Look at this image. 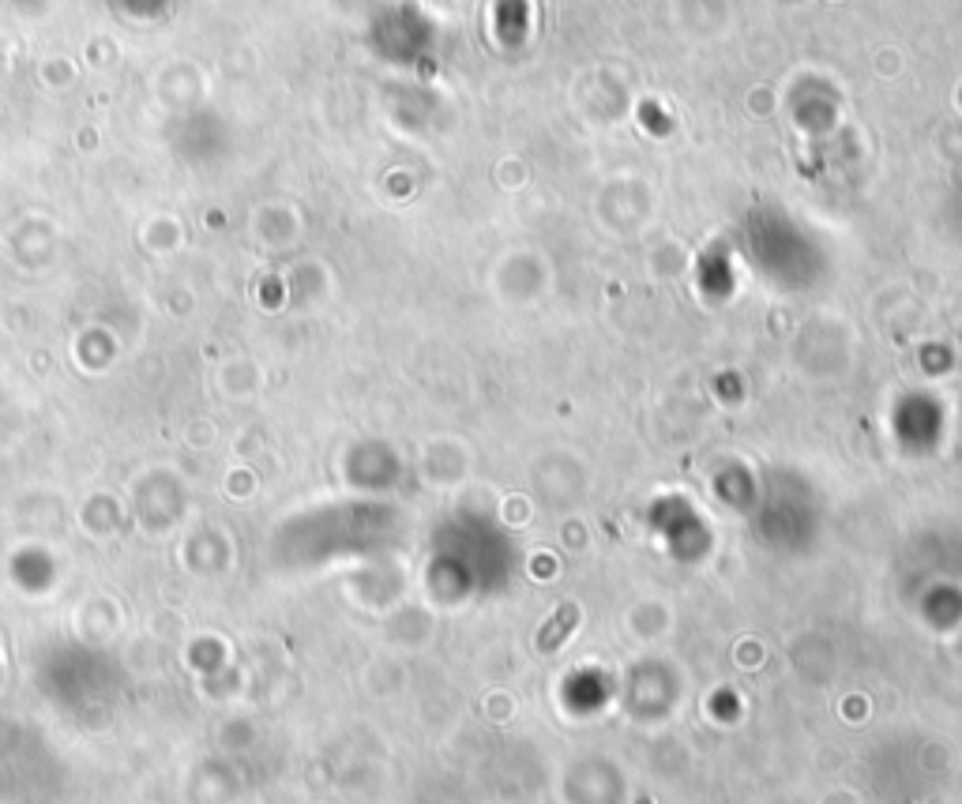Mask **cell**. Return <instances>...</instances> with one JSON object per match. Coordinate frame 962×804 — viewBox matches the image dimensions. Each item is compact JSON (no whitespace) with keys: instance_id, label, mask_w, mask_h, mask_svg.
<instances>
[{"instance_id":"cell-1","label":"cell","mask_w":962,"mask_h":804,"mask_svg":"<svg viewBox=\"0 0 962 804\" xmlns=\"http://www.w3.org/2000/svg\"><path fill=\"white\" fill-rule=\"evenodd\" d=\"M575 624H579V605L575 602H564L557 609V617H549L545 620V628H542V635H538V650L542 654H553V650L568 639V632H572Z\"/></svg>"}]
</instances>
